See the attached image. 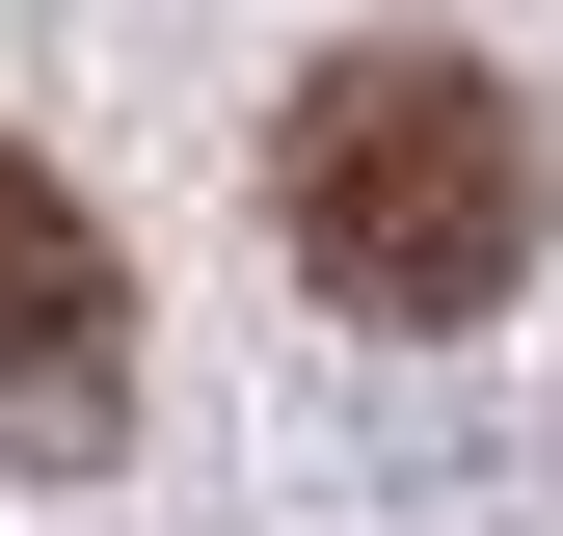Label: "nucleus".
Segmentation results:
<instances>
[{"mask_svg": "<svg viewBox=\"0 0 563 536\" xmlns=\"http://www.w3.org/2000/svg\"><path fill=\"white\" fill-rule=\"evenodd\" d=\"M537 108L483 81V54H430V27H376V54H322L296 81V134H268V242H296V295H349V322H510V268H537Z\"/></svg>", "mask_w": 563, "mask_h": 536, "instance_id": "1", "label": "nucleus"}, {"mask_svg": "<svg viewBox=\"0 0 563 536\" xmlns=\"http://www.w3.org/2000/svg\"><path fill=\"white\" fill-rule=\"evenodd\" d=\"M0 402H27V429H108L134 402V268H108V215L27 134H0Z\"/></svg>", "mask_w": 563, "mask_h": 536, "instance_id": "2", "label": "nucleus"}]
</instances>
